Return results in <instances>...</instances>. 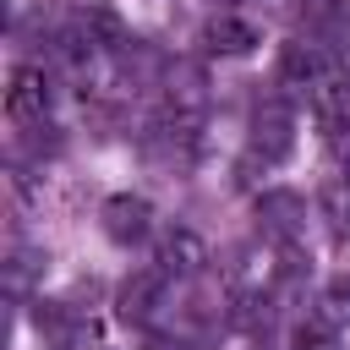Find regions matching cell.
I'll return each instance as SVG.
<instances>
[{"label":"cell","mask_w":350,"mask_h":350,"mask_svg":"<svg viewBox=\"0 0 350 350\" xmlns=\"http://www.w3.org/2000/svg\"><path fill=\"white\" fill-rule=\"evenodd\" d=\"M159 88H164V115L197 126V115L208 109V77H202V66L197 60H170L164 77H159Z\"/></svg>","instance_id":"1"},{"label":"cell","mask_w":350,"mask_h":350,"mask_svg":"<svg viewBox=\"0 0 350 350\" xmlns=\"http://www.w3.org/2000/svg\"><path fill=\"white\" fill-rule=\"evenodd\" d=\"M49 104H55V82H49V71H44V66H16V71H11V88H5V109H11V120L38 126V120L49 115Z\"/></svg>","instance_id":"2"},{"label":"cell","mask_w":350,"mask_h":350,"mask_svg":"<svg viewBox=\"0 0 350 350\" xmlns=\"http://www.w3.org/2000/svg\"><path fill=\"white\" fill-rule=\"evenodd\" d=\"M164 295H170V273H164V268H137V273L120 284L115 312H120V323H137V328H142V323L159 317Z\"/></svg>","instance_id":"3"},{"label":"cell","mask_w":350,"mask_h":350,"mask_svg":"<svg viewBox=\"0 0 350 350\" xmlns=\"http://www.w3.org/2000/svg\"><path fill=\"white\" fill-rule=\"evenodd\" d=\"M208 262H213V252H208V241H202L191 224H170V230L159 235V268H164L170 279H197Z\"/></svg>","instance_id":"4"},{"label":"cell","mask_w":350,"mask_h":350,"mask_svg":"<svg viewBox=\"0 0 350 350\" xmlns=\"http://www.w3.org/2000/svg\"><path fill=\"white\" fill-rule=\"evenodd\" d=\"M98 219H104V235H109L115 246H142V241L153 235V202H148V197H131V191L109 197Z\"/></svg>","instance_id":"5"},{"label":"cell","mask_w":350,"mask_h":350,"mask_svg":"<svg viewBox=\"0 0 350 350\" xmlns=\"http://www.w3.org/2000/svg\"><path fill=\"white\" fill-rule=\"evenodd\" d=\"M290 148H295V115H290V104H257V115H252V153L262 164H279Z\"/></svg>","instance_id":"6"},{"label":"cell","mask_w":350,"mask_h":350,"mask_svg":"<svg viewBox=\"0 0 350 350\" xmlns=\"http://www.w3.org/2000/svg\"><path fill=\"white\" fill-rule=\"evenodd\" d=\"M328 60H334V55H328L323 44L290 38V44L279 49V77H284L290 88H312V93H317V88L328 82Z\"/></svg>","instance_id":"7"},{"label":"cell","mask_w":350,"mask_h":350,"mask_svg":"<svg viewBox=\"0 0 350 350\" xmlns=\"http://www.w3.org/2000/svg\"><path fill=\"white\" fill-rule=\"evenodd\" d=\"M77 33L93 49H126V16L109 0H77Z\"/></svg>","instance_id":"8"},{"label":"cell","mask_w":350,"mask_h":350,"mask_svg":"<svg viewBox=\"0 0 350 350\" xmlns=\"http://www.w3.org/2000/svg\"><path fill=\"white\" fill-rule=\"evenodd\" d=\"M202 44L213 49V55H252L257 44H262V27L252 22V16H235V11H219L208 27H202Z\"/></svg>","instance_id":"9"},{"label":"cell","mask_w":350,"mask_h":350,"mask_svg":"<svg viewBox=\"0 0 350 350\" xmlns=\"http://www.w3.org/2000/svg\"><path fill=\"white\" fill-rule=\"evenodd\" d=\"M257 219H262V230H273V235H295V230L306 224V202H301L295 191L273 186V191L257 197Z\"/></svg>","instance_id":"10"},{"label":"cell","mask_w":350,"mask_h":350,"mask_svg":"<svg viewBox=\"0 0 350 350\" xmlns=\"http://www.w3.org/2000/svg\"><path fill=\"white\" fill-rule=\"evenodd\" d=\"M323 27H328V55H334V66L350 77V0L323 5Z\"/></svg>","instance_id":"11"},{"label":"cell","mask_w":350,"mask_h":350,"mask_svg":"<svg viewBox=\"0 0 350 350\" xmlns=\"http://www.w3.org/2000/svg\"><path fill=\"white\" fill-rule=\"evenodd\" d=\"M317 115H323L328 126L350 131V77H339V82H323V88H317Z\"/></svg>","instance_id":"12"},{"label":"cell","mask_w":350,"mask_h":350,"mask_svg":"<svg viewBox=\"0 0 350 350\" xmlns=\"http://www.w3.org/2000/svg\"><path fill=\"white\" fill-rule=\"evenodd\" d=\"M317 202H323V219H328L334 230H350V175H334Z\"/></svg>","instance_id":"13"},{"label":"cell","mask_w":350,"mask_h":350,"mask_svg":"<svg viewBox=\"0 0 350 350\" xmlns=\"http://www.w3.org/2000/svg\"><path fill=\"white\" fill-rule=\"evenodd\" d=\"M295 350H339V339H334L328 323H301L295 328Z\"/></svg>","instance_id":"14"},{"label":"cell","mask_w":350,"mask_h":350,"mask_svg":"<svg viewBox=\"0 0 350 350\" xmlns=\"http://www.w3.org/2000/svg\"><path fill=\"white\" fill-rule=\"evenodd\" d=\"M27 279H33V257H27V252H11V262H5V290H11V295H27Z\"/></svg>","instance_id":"15"},{"label":"cell","mask_w":350,"mask_h":350,"mask_svg":"<svg viewBox=\"0 0 350 350\" xmlns=\"http://www.w3.org/2000/svg\"><path fill=\"white\" fill-rule=\"evenodd\" d=\"M323 306H328V317H334V323H345V317H350V279H328Z\"/></svg>","instance_id":"16"},{"label":"cell","mask_w":350,"mask_h":350,"mask_svg":"<svg viewBox=\"0 0 350 350\" xmlns=\"http://www.w3.org/2000/svg\"><path fill=\"white\" fill-rule=\"evenodd\" d=\"M142 350H197V339H186V334H148Z\"/></svg>","instance_id":"17"},{"label":"cell","mask_w":350,"mask_h":350,"mask_svg":"<svg viewBox=\"0 0 350 350\" xmlns=\"http://www.w3.org/2000/svg\"><path fill=\"white\" fill-rule=\"evenodd\" d=\"M213 5H219V11H230V5H235V0H213Z\"/></svg>","instance_id":"18"}]
</instances>
